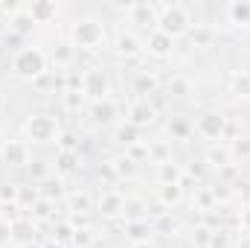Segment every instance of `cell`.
<instances>
[{"label":"cell","instance_id":"cell-8","mask_svg":"<svg viewBox=\"0 0 250 248\" xmlns=\"http://www.w3.org/2000/svg\"><path fill=\"white\" fill-rule=\"evenodd\" d=\"M3 164L12 167V170H21V167H29V143L26 140H9L0 152Z\"/></svg>","mask_w":250,"mask_h":248},{"label":"cell","instance_id":"cell-59","mask_svg":"<svg viewBox=\"0 0 250 248\" xmlns=\"http://www.w3.org/2000/svg\"><path fill=\"white\" fill-rule=\"evenodd\" d=\"M18 248H41L38 243H32V246H18Z\"/></svg>","mask_w":250,"mask_h":248},{"label":"cell","instance_id":"cell-42","mask_svg":"<svg viewBox=\"0 0 250 248\" xmlns=\"http://www.w3.org/2000/svg\"><path fill=\"white\" fill-rule=\"evenodd\" d=\"M62 99H64V108L67 111H79L84 105V94L82 91H62Z\"/></svg>","mask_w":250,"mask_h":248},{"label":"cell","instance_id":"cell-47","mask_svg":"<svg viewBox=\"0 0 250 248\" xmlns=\"http://www.w3.org/2000/svg\"><path fill=\"white\" fill-rule=\"evenodd\" d=\"M125 155H128L131 161H137V164H140V161H148V143H137V146H131Z\"/></svg>","mask_w":250,"mask_h":248},{"label":"cell","instance_id":"cell-20","mask_svg":"<svg viewBox=\"0 0 250 248\" xmlns=\"http://www.w3.org/2000/svg\"><path fill=\"white\" fill-rule=\"evenodd\" d=\"M140 131H143V128H137L134 123H128V120H125V123H120L117 128H114V140H117L120 146H125V152H128L131 146H137V143H143V137H140Z\"/></svg>","mask_w":250,"mask_h":248},{"label":"cell","instance_id":"cell-23","mask_svg":"<svg viewBox=\"0 0 250 248\" xmlns=\"http://www.w3.org/2000/svg\"><path fill=\"white\" fill-rule=\"evenodd\" d=\"M120 219H123L125 225H128V222H140V219H148V204H146L143 198H125Z\"/></svg>","mask_w":250,"mask_h":248},{"label":"cell","instance_id":"cell-19","mask_svg":"<svg viewBox=\"0 0 250 248\" xmlns=\"http://www.w3.org/2000/svg\"><path fill=\"white\" fill-rule=\"evenodd\" d=\"M151 231L160 234V237H178L181 234V219L172 216V213H157L154 222H151Z\"/></svg>","mask_w":250,"mask_h":248},{"label":"cell","instance_id":"cell-18","mask_svg":"<svg viewBox=\"0 0 250 248\" xmlns=\"http://www.w3.org/2000/svg\"><path fill=\"white\" fill-rule=\"evenodd\" d=\"M9 29H12V35H18V38H26V35H32V29H35V21H32V15L26 12V6H23V9H18V12L9 18Z\"/></svg>","mask_w":250,"mask_h":248},{"label":"cell","instance_id":"cell-17","mask_svg":"<svg viewBox=\"0 0 250 248\" xmlns=\"http://www.w3.org/2000/svg\"><path fill=\"white\" fill-rule=\"evenodd\" d=\"M26 12L32 15L35 24H53L56 15H59V6H56L53 0H35L32 6H26Z\"/></svg>","mask_w":250,"mask_h":248},{"label":"cell","instance_id":"cell-43","mask_svg":"<svg viewBox=\"0 0 250 248\" xmlns=\"http://www.w3.org/2000/svg\"><path fill=\"white\" fill-rule=\"evenodd\" d=\"M233 196L242 201V207H250V178H239V181H236V190H233Z\"/></svg>","mask_w":250,"mask_h":248},{"label":"cell","instance_id":"cell-60","mask_svg":"<svg viewBox=\"0 0 250 248\" xmlns=\"http://www.w3.org/2000/svg\"><path fill=\"white\" fill-rule=\"evenodd\" d=\"M70 248H76V246H70Z\"/></svg>","mask_w":250,"mask_h":248},{"label":"cell","instance_id":"cell-57","mask_svg":"<svg viewBox=\"0 0 250 248\" xmlns=\"http://www.w3.org/2000/svg\"><path fill=\"white\" fill-rule=\"evenodd\" d=\"M6 143H9V140H6V134L0 131V152H3V146H6Z\"/></svg>","mask_w":250,"mask_h":248},{"label":"cell","instance_id":"cell-33","mask_svg":"<svg viewBox=\"0 0 250 248\" xmlns=\"http://www.w3.org/2000/svg\"><path fill=\"white\" fill-rule=\"evenodd\" d=\"M192 201H195V207H198L201 213H209V210H215V207H218L212 187H195V196H192Z\"/></svg>","mask_w":250,"mask_h":248},{"label":"cell","instance_id":"cell-5","mask_svg":"<svg viewBox=\"0 0 250 248\" xmlns=\"http://www.w3.org/2000/svg\"><path fill=\"white\" fill-rule=\"evenodd\" d=\"M82 94H84V99H90V102L108 99V94H111V79H108V73L99 70V67L84 70V73H82Z\"/></svg>","mask_w":250,"mask_h":248},{"label":"cell","instance_id":"cell-45","mask_svg":"<svg viewBox=\"0 0 250 248\" xmlns=\"http://www.w3.org/2000/svg\"><path fill=\"white\" fill-rule=\"evenodd\" d=\"M73 246H76V248H90V246H93V231H90V228H76Z\"/></svg>","mask_w":250,"mask_h":248},{"label":"cell","instance_id":"cell-58","mask_svg":"<svg viewBox=\"0 0 250 248\" xmlns=\"http://www.w3.org/2000/svg\"><path fill=\"white\" fill-rule=\"evenodd\" d=\"M41 248H64V246H59V243H53V240H50L47 246H41Z\"/></svg>","mask_w":250,"mask_h":248},{"label":"cell","instance_id":"cell-50","mask_svg":"<svg viewBox=\"0 0 250 248\" xmlns=\"http://www.w3.org/2000/svg\"><path fill=\"white\" fill-rule=\"evenodd\" d=\"M99 181H105V184H111V181H117V173H114V164H111V161L99 167Z\"/></svg>","mask_w":250,"mask_h":248},{"label":"cell","instance_id":"cell-24","mask_svg":"<svg viewBox=\"0 0 250 248\" xmlns=\"http://www.w3.org/2000/svg\"><path fill=\"white\" fill-rule=\"evenodd\" d=\"M38 193H41V198H47V201H59V198H64L67 196V190H64V181L62 175H50V178H44L41 184H38Z\"/></svg>","mask_w":250,"mask_h":248},{"label":"cell","instance_id":"cell-44","mask_svg":"<svg viewBox=\"0 0 250 248\" xmlns=\"http://www.w3.org/2000/svg\"><path fill=\"white\" fill-rule=\"evenodd\" d=\"M192 240H195V248H209V240H212V231L207 225H198L192 231Z\"/></svg>","mask_w":250,"mask_h":248},{"label":"cell","instance_id":"cell-4","mask_svg":"<svg viewBox=\"0 0 250 248\" xmlns=\"http://www.w3.org/2000/svg\"><path fill=\"white\" fill-rule=\"evenodd\" d=\"M59 120L53 117V114H32L26 123H23V134H26V140H32V143H53L56 137H59Z\"/></svg>","mask_w":250,"mask_h":248},{"label":"cell","instance_id":"cell-30","mask_svg":"<svg viewBox=\"0 0 250 248\" xmlns=\"http://www.w3.org/2000/svg\"><path fill=\"white\" fill-rule=\"evenodd\" d=\"M73 237H76V225L73 222H67V219H59L56 225H53V243H59V246L70 248L73 246Z\"/></svg>","mask_w":250,"mask_h":248},{"label":"cell","instance_id":"cell-53","mask_svg":"<svg viewBox=\"0 0 250 248\" xmlns=\"http://www.w3.org/2000/svg\"><path fill=\"white\" fill-rule=\"evenodd\" d=\"M212 193H215V201H227V198H233V190H227V184H215L212 187Z\"/></svg>","mask_w":250,"mask_h":248},{"label":"cell","instance_id":"cell-37","mask_svg":"<svg viewBox=\"0 0 250 248\" xmlns=\"http://www.w3.org/2000/svg\"><path fill=\"white\" fill-rule=\"evenodd\" d=\"M38 198H41V193L35 184H18V207H32Z\"/></svg>","mask_w":250,"mask_h":248},{"label":"cell","instance_id":"cell-10","mask_svg":"<svg viewBox=\"0 0 250 248\" xmlns=\"http://www.w3.org/2000/svg\"><path fill=\"white\" fill-rule=\"evenodd\" d=\"M143 47H146L148 56H154V59H166V56H172V50H175V38H169V35L160 32V29H151L148 38L143 41Z\"/></svg>","mask_w":250,"mask_h":248},{"label":"cell","instance_id":"cell-7","mask_svg":"<svg viewBox=\"0 0 250 248\" xmlns=\"http://www.w3.org/2000/svg\"><path fill=\"white\" fill-rule=\"evenodd\" d=\"M120 9H125V15L131 18V24L146 26L148 32H151V29H157L160 6H154V3H125V6H120Z\"/></svg>","mask_w":250,"mask_h":248},{"label":"cell","instance_id":"cell-54","mask_svg":"<svg viewBox=\"0 0 250 248\" xmlns=\"http://www.w3.org/2000/svg\"><path fill=\"white\" fill-rule=\"evenodd\" d=\"M239 222H242V231H245V234H250V207H245V210H242Z\"/></svg>","mask_w":250,"mask_h":248},{"label":"cell","instance_id":"cell-2","mask_svg":"<svg viewBox=\"0 0 250 248\" xmlns=\"http://www.w3.org/2000/svg\"><path fill=\"white\" fill-rule=\"evenodd\" d=\"M12 73L23 82H35L47 73V53L41 47H21L12 56Z\"/></svg>","mask_w":250,"mask_h":248},{"label":"cell","instance_id":"cell-38","mask_svg":"<svg viewBox=\"0 0 250 248\" xmlns=\"http://www.w3.org/2000/svg\"><path fill=\"white\" fill-rule=\"evenodd\" d=\"M29 210H32V219H56V213H53V210H56V204H53V201H47V198H38Z\"/></svg>","mask_w":250,"mask_h":248},{"label":"cell","instance_id":"cell-16","mask_svg":"<svg viewBox=\"0 0 250 248\" xmlns=\"http://www.w3.org/2000/svg\"><path fill=\"white\" fill-rule=\"evenodd\" d=\"M227 21L233 26H242V29H250V0H233L227 3Z\"/></svg>","mask_w":250,"mask_h":248},{"label":"cell","instance_id":"cell-32","mask_svg":"<svg viewBox=\"0 0 250 248\" xmlns=\"http://www.w3.org/2000/svg\"><path fill=\"white\" fill-rule=\"evenodd\" d=\"M82 164L79 152H56V175H70Z\"/></svg>","mask_w":250,"mask_h":248},{"label":"cell","instance_id":"cell-1","mask_svg":"<svg viewBox=\"0 0 250 248\" xmlns=\"http://www.w3.org/2000/svg\"><path fill=\"white\" fill-rule=\"evenodd\" d=\"M76 50H99L102 41H105V24L93 15L87 18H79L73 26H70V38H67Z\"/></svg>","mask_w":250,"mask_h":248},{"label":"cell","instance_id":"cell-13","mask_svg":"<svg viewBox=\"0 0 250 248\" xmlns=\"http://www.w3.org/2000/svg\"><path fill=\"white\" fill-rule=\"evenodd\" d=\"M35 237H38V228H35V222L32 219H26V216H21V219H15L12 222V246H32L35 243Z\"/></svg>","mask_w":250,"mask_h":248},{"label":"cell","instance_id":"cell-49","mask_svg":"<svg viewBox=\"0 0 250 248\" xmlns=\"http://www.w3.org/2000/svg\"><path fill=\"white\" fill-rule=\"evenodd\" d=\"M29 170H32V178H35V181H38V184H41V181H44V178H50V175H53V173H50V167H47V164H29Z\"/></svg>","mask_w":250,"mask_h":248},{"label":"cell","instance_id":"cell-27","mask_svg":"<svg viewBox=\"0 0 250 248\" xmlns=\"http://www.w3.org/2000/svg\"><path fill=\"white\" fill-rule=\"evenodd\" d=\"M157 201L163 207H178L184 201V187L181 184H157Z\"/></svg>","mask_w":250,"mask_h":248},{"label":"cell","instance_id":"cell-55","mask_svg":"<svg viewBox=\"0 0 250 248\" xmlns=\"http://www.w3.org/2000/svg\"><path fill=\"white\" fill-rule=\"evenodd\" d=\"M236 248H250V234H242V240L236 243Z\"/></svg>","mask_w":250,"mask_h":248},{"label":"cell","instance_id":"cell-29","mask_svg":"<svg viewBox=\"0 0 250 248\" xmlns=\"http://www.w3.org/2000/svg\"><path fill=\"white\" fill-rule=\"evenodd\" d=\"M230 94L239 99H250V70H236L230 76Z\"/></svg>","mask_w":250,"mask_h":248},{"label":"cell","instance_id":"cell-22","mask_svg":"<svg viewBox=\"0 0 250 248\" xmlns=\"http://www.w3.org/2000/svg\"><path fill=\"white\" fill-rule=\"evenodd\" d=\"M151 222L148 219H140V222H128L125 225V240L131 243V246H137V243H148L151 240Z\"/></svg>","mask_w":250,"mask_h":248},{"label":"cell","instance_id":"cell-51","mask_svg":"<svg viewBox=\"0 0 250 248\" xmlns=\"http://www.w3.org/2000/svg\"><path fill=\"white\" fill-rule=\"evenodd\" d=\"M0 246H12V222L0 219Z\"/></svg>","mask_w":250,"mask_h":248},{"label":"cell","instance_id":"cell-35","mask_svg":"<svg viewBox=\"0 0 250 248\" xmlns=\"http://www.w3.org/2000/svg\"><path fill=\"white\" fill-rule=\"evenodd\" d=\"M111 164H114L117 181H125V178H134V175H137V170H140V164H137V161H131L128 155H120V158H114Z\"/></svg>","mask_w":250,"mask_h":248},{"label":"cell","instance_id":"cell-31","mask_svg":"<svg viewBox=\"0 0 250 248\" xmlns=\"http://www.w3.org/2000/svg\"><path fill=\"white\" fill-rule=\"evenodd\" d=\"M172 161V146L166 140H151L148 143V164L160 167V164H169Z\"/></svg>","mask_w":250,"mask_h":248},{"label":"cell","instance_id":"cell-39","mask_svg":"<svg viewBox=\"0 0 250 248\" xmlns=\"http://www.w3.org/2000/svg\"><path fill=\"white\" fill-rule=\"evenodd\" d=\"M169 94H172V97H178V99H187L189 94H192V82L184 79V76H175V79L169 82Z\"/></svg>","mask_w":250,"mask_h":248},{"label":"cell","instance_id":"cell-25","mask_svg":"<svg viewBox=\"0 0 250 248\" xmlns=\"http://www.w3.org/2000/svg\"><path fill=\"white\" fill-rule=\"evenodd\" d=\"M189 41H192V47L207 50V47H212V41H215V29H212L209 24H198V26L189 29Z\"/></svg>","mask_w":250,"mask_h":248},{"label":"cell","instance_id":"cell-3","mask_svg":"<svg viewBox=\"0 0 250 248\" xmlns=\"http://www.w3.org/2000/svg\"><path fill=\"white\" fill-rule=\"evenodd\" d=\"M157 29L166 32L169 38H181V35H189L192 29V15L184 3H163L160 6V18H157Z\"/></svg>","mask_w":250,"mask_h":248},{"label":"cell","instance_id":"cell-11","mask_svg":"<svg viewBox=\"0 0 250 248\" xmlns=\"http://www.w3.org/2000/svg\"><path fill=\"white\" fill-rule=\"evenodd\" d=\"M143 50H146V47H143V41H140L134 32H125V29L117 32V38H114V53H117L120 59H137Z\"/></svg>","mask_w":250,"mask_h":248},{"label":"cell","instance_id":"cell-6","mask_svg":"<svg viewBox=\"0 0 250 248\" xmlns=\"http://www.w3.org/2000/svg\"><path fill=\"white\" fill-rule=\"evenodd\" d=\"M227 125L230 123H227V117L221 111H204L198 117V123H195V131L201 137H207V140H221L227 134Z\"/></svg>","mask_w":250,"mask_h":248},{"label":"cell","instance_id":"cell-41","mask_svg":"<svg viewBox=\"0 0 250 248\" xmlns=\"http://www.w3.org/2000/svg\"><path fill=\"white\" fill-rule=\"evenodd\" d=\"M169 134H172L175 140H187L189 134H192V125H189L184 117H175V120L169 123Z\"/></svg>","mask_w":250,"mask_h":248},{"label":"cell","instance_id":"cell-46","mask_svg":"<svg viewBox=\"0 0 250 248\" xmlns=\"http://www.w3.org/2000/svg\"><path fill=\"white\" fill-rule=\"evenodd\" d=\"M0 204H18V184L0 187Z\"/></svg>","mask_w":250,"mask_h":248},{"label":"cell","instance_id":"cell-48","mask_svg":"<svg viewBox=\"0 0 250 248\" xmlns=\"http://www.w3.org/2000/svg\"><path fill=\"white\" fill-rule=\"evenodd\" d=\"M209 248H230V234L224 228L212 231V240H209Z\"/></svg>","mask_w":250,"mask_h":248},{"label":"cell","instance_id":"cell-21","mask_svg":"<svg viewBox=\"0 0 250 248\" xmlns=\"http://www.w3.org/2000/svg\"><path fill=\"white\" fill-rule=\"evenodd\" d=\"M227 149H230V161L239 167V164H250V137L248 134H236L230 143H227Z\"/></svg>","mask_w":250,"mask_h":248},{"label":"cell","instance_id":"cell-56","mask_svg":"<svg viewBox=\"0 0 250 248\" xmlns=\"http://www.w3.org/2000/svg\"><path fill=\"white\" fill-rule=\"evenodd\" d=\"M128 248H157L154 243H137V246H128Z\"/></svg>","mask_w":250,"mask_h":248},{"label":"cell","instance_id":"cell-34","mask_svg":"<svg viewBox=\"0 0 250 248\" xmlns=\"http://www.w3.org/2000/svg\"><path fill=\"white\" fill-rule=\"evenodd\" d=\"M50 59L59 64V67H67V64H73V59H76V47H73L70 41H56Z\"/></svg>","mask_w":250,"mask_h":248},{"label":"cell","instance_id":"cell-40","mask_svg":"<svg viewBox=\"0 0 250 248\" xmlns=\"http://www.w3.org/2000/svg\"><path fill=\"white\" fill-rule=\"evenodd\" d=\"M56 143H59V152H79V134L76 131H59Z\"/></svg>","mask_w":250,"mask_h":248},{"label":"cell","instance_id":"cell-9","mask_svg":"<svg viewBox=\"0 0 250 248\" xmlns=\"http://www.w3.org/2000/svg\"><path fill=\"white\" fill-rule=\"evenodd\" d=\"M157 120V108L151 99H134L128 105V123H134L137 128H146Z\"/></svg>","mask_w":250,"mask_h":248},{"label":"cell","instance_id":"cell-52","mask_svg":"<svg viewBox=\"0 0 250 248\" xmlns=\"http://www.w3.org/2000/svg\"><path fill=\"white\" fill-rule=\"evenodd\" d=\"M218 175H221L224 181H239V167H236V164H227L224 170H218Z\"/></svg>","mask_w":250,"mask_h":248},{"label":"cell","instance_id":"cell-36","mask_svg":"<svg viewBox=\"0 0 250 248\" xmlns=\"http://www.w3.org/2000/svg\"><path fill=\"white\" fill-rule=\"evenodd\" d=\"M207 164H209L212 170H224L227 164H233V161H230V149H227V146H212V149L207 152Z\"/></svg>","mask_w":250,"mask_h":248},{"label":"cell","instance_id":"cell-14","mask_svg":"<svg viewBox=\"0 0 250 248\" xmlns=\"http://www.w3.org/2000/svg\"><path fill=\"white\" fill-rule=\"evenodd\" d=\"M134 94H137V99H151L154 94H160V79H157L154 73H148V70L137 73V79H134Z\"/></svg>","mask_w":250,"mask_h":248},{"label":"cell","instance_id":"cell-15","mask_svg":"<svg viewBox=\"0 0 250 248\" xmlns=\"http://www.w3.org/2000/svg\"><path fill=\"white\" fill-rule=\"evenodd\" d=\"M90 120L96 125H108L117 120V102L108 97V99H99V102H90Z\"/></svg>","mask_w":250,"mask_h":248},{"label":"cell","instance_id":"cell-12","mask_svg":"<svg viewBox=\"0 0 250 248\" xmlns=\"http://www.w3.org/2000/svg\"><path fill=\"white\" fill-rule=\"evenodd\" d=\"M123 204H125V198L117 190H105V193L99 196V201H96V210H99L102 219H120Z\"/></svg>","mask_w":250,"mask_h":248},{"label":"cell","instance_id":"cell-28","mask_svg":"<svg viewBox=\"0 0 250 248\" xmlns=\"http://www.w3.org/2000/svg\"><path fill=\"white\" fill-rule=\"evenodd\" d=\"M67 204H70V213L73 216H87V210L93 207V198H90L87 190H76V193L67 196Z\"/></svg>","mask_w":250,"mask_h":248},{"label":"cell","instance_id":"cell-26","mask_svg":"<svg viewBox=\"0 0 250 248\" xmlns=\"http://www.w3.org/2000/svg\"><path fill=\"white\" fill-rule=\"evenodd\" d=\"M181 178H184V170H181L175 161L154 167V181H157V184H181Z\"/></svg>","mask_w":250,"mask_h":248}]
</instances>
